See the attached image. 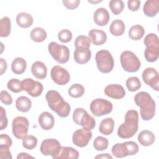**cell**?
I'll use <instances>...</instances> for the list:
<instances>
[{
    "label": "cell",
    "instance_id": "1",
    "mask_svg": "<svg viewBox=\"0 0 159 159\" xmlns=\"http://www.w3.org/2000/svg\"><path fill=\"white\" fill-rule=\"evenodd\" d=\"M134 101L137 106L140 108V116L143 120H150L154 117L155 102L148 93L141 91L137 93Z\"/></svg>",
    "mask_w": 159,
    "mask_h": 159
},
{
    "label": "cell",
    "instance_id": "2",
    "mask_svg": "<svg viewBox=\"0 0 159 159\" xmlns=\"http://www.w3.org/2000/svg\"><path fill=\"white\" fill-rule=\"evenodd\" d=\"M139 114L135 110H129L125 115V122L117 129V135L121 139L132 137L138 130Z\"/></svg>",
    "mask_w": 159,
    "mask_h": 159
},
{
    "label": "cell",
    "instance_id": "3",
    "mask_svg": "<svg viewBox=\"0 0 159 159\" xmlns=\"http://www.w3.org/2000/svg\"><path fill=\"white\" fill-rule=\"evenodd\" d=\"M45 99L48 107L58 116L61 117H67L70 112V106L66 102L61 94L55 90L48 91L45 95Z\"/></svg>",
    "mask_w": 159,
    "mask_h": 159
},
{
    "label": "cell",
    "instance_id": "4",
    "mask_svg": "<svg viewBox=\"0 0 159 159\" xmlns=\"http://www.w3.org/2000/svg\"><path fill=\"white\" fill-rule=\"evenodd\" d=\"M97 67L102 73L111 72L114 66V60L111 53L106 50L97 52L95 57Z\"/></svg>",
    "mask_w": 159,
    "mask_h": 159
},
{
    "label": "cell",
    "instance_id": "5",
    "mask_svg": "<svg viewBox=\"0 0 159 159\" xmlns=\"http://www.w3.org/2000/svg\"><path fill=\"white\" fill-rule=\"evenodd\" d=\"M139 146L134 141H128L114 144L111 149L112 155L116 158H124L128 155H134L138 153Z\"/></svg>",
    "mask_w": 159,
    "mask_h": 159
},
{
    "label": "cell",
    "instance_id": "6",
    "mask_svg": "<svg viewBox=\"0 0 159 159\" xmlns=\"http://www.w3.org/2000/svg\"><path fill=\"white\" fill-rule=\"evenodd\" d=\"M73 122L79 125H81L83 129L91 130L95 127V119L90 116L88 112L81 107L75 109L73 114Z\"/></svg>",
    "mask_w": 159,
    "mask_h": 159
},
{
    "label": "cell",
    "instance_id": "7",
    "mask_svg": "<svg viewBox=\"0 0 159 159\" xmlns=\"http://www.w3.org/2000/svg\"><path fill=\"white\" fill-rule=\"evenodd\" d=\"M120 60L122 68L127 72H136L141 66L139 58L131 51H124L120 55Z\"/></svg>",
    "mask_w": 159,
    "mask_h": 159
},
{
    "label": "cell",
    "instance_id": "8",
    "mask_svg": "<svg viewBox=\"0 0 159 159\" xmlns=\"http://www.w3.org/2000/svg\"><path fill=\"white\" fill-rule=\"evenodd\" d=\"M48 50L51 56L58 63L64 64L69 60L70 50L66 46L52 42L48 44Z\"/></svg>",
    "mask_w": 159,
    "mask_h": 159
},
{
    "label": "cell",
    "instance_id": "9",
    "mask_svg": "<svg viewBox=\"0 0 159 159\" xmlns=\"http://www.w3.org/2000/svg\"><path fill=\"white\" fill-rule=\"evenodd\" d=\"M112 108L111 102L102 98L95 99L90 104V110L92 114L97 117L109 114L112 112Z\"/></svg>",
    "mask_w": 159,
    "mask_h": 159
},
{
    "label": "cell",
    "instance_id": "10",
    "mask_svg": "<svg viewBox=\"0 0 159 159\" xmlns=\"http://www.w3.org/2000/svg\"><path fill=\"white\" fill-rule=\"evenodd\" d=\"M29 122L27 117L17 116L12 123V131L14 136L18 139H22L27 135Z\"/></svg>",
    "mask_w": 159,
    "mask_h": 159
},
{
    "label": "cell",
    "instance_id": "11",
    "mask_svg": "<svg viewBox=\"0 0 159 159\" xmlns=\"http://www.w3.org/2000/svg\"><path fill=\"white\" fill-rule=\"evenodd\" d=\"M61 148V144L58 140L55 139H47L42 142L40 150L43 155H50L53 158L60 153Z\"/></svg>",
    "mask_w": 159,
    "mask_h": 159
},
{
    "label": "cell",
    "instance_id": "12",
    "mask_svg": "<svg viewBox=\"0 0 159 159\" xmlns=\"http://www.w3.org/2000/svg\"><path fill=\"white\" fill-rule=\"evenodd\" d=\"M21 86L22 91H26L32 97L40 96L43 89V86L40 82L35 81L32 78H25L23 80L21 81Z\"/></svg>",
    "mask_w": 159,
    "mask_h": 159
},
{
    "label": "cell",
    "instance_id": "13",
    "mask_svg": "<svg viewBox=\"0 0 159 159\" xmlns=\"http://www.w3.org/2000/svg\"><path fill=\"white\" fill-rule=\"evenodd\" d=\"M144 83L150 86L153 89L158 91L159 90V75L157 70L152 67L145 68L142 75Z\"/></svg>",
    "mask_w": 159,
    "mask_h": 159
},
{
    "label": "cell",
    "instance_id": "14",
    "mask_svg": "<svg viewBox=\"0 0 159 159\" xmlns=\"http://www.w3.org/2000/svg\"><path fill=\"white\" fill-rule=\"evenodd\" d=\"M52 80L56 84L62 86L66 84L70 80V75L68 71L61 66H54L50 72Z\"/></svg>",
    "mask_w": 159,
    "mask_h": 159
},
{
    "label": "cell",
    "instance_id": "15",
    "mask_svg": "<svg viewBox=\"0 0 159 159\" xmlns=\"http://www.w3.org/2000/svg\"><path fill=\"white\" fill-rule=\"evenodd\" d=\"M93 136V133L91 130H86L83 128L76 130L73 134L72 142L77 147H86Z\"/></svg>",
    "mask_w": 159,
    "mask_h": 159
},
{
    "label": "cell",
    "instance_id": "16",
    "mask_svg": "<svg viewBox=\"0 0 159 159\" xmlns=\"http://www.w3.org/2000/svg\"><path fill=\"white\" fill-rule=\"evenodd\" d=\"M104 92L107 96L115 99H122L125 94L123 86L118 84H111L106 86Z\"/></svg>",
    "mask_w": 159,
    "mask_h": 159
},
{
    "label": "cell",
    "instance_id": "17",
    "mask_svg": "<svg viewBox=\"0 0 159 159\" xmlns=\"http://www.w3.org/2000/svg\"><path fill=\"white\" fill-rule=\"evenodd\" d=\"M74 60L80 65L88 63L91 57V52L89 48H76L74 52Z\"/></svg>",
    "mask_w": 159,
    "mask_h": 159
},
{
    "label": "cell",
    "instance_id": "18",
    "mask_svg": "<svg viewBox=\"0 0 159 159\" xmlns=\"http://www.w3.org/2000/svg\"><path fill=\"white\" fill-rule=\"evenodd\" d=\"M38 121L40 127L45 130L52 129L55 124V119L53 115L47 111H44L40 114Z\"/></svg>",
    "mask_w": 159,
    "mask_h": 159
},
{
    "label": "cell",
    "instance_id": "19",
    "mask_svg": "<svg viewBox=\"0 0 159 159\" xmlns=\"http://www.w3.org/2000/svg\"><path fill=\"white\" fill-rule=\"evenodd\" d=\"M88 36L91 42L95 45H101L104 44L107 40L106 33L96 29H93L88 32Z\"/></svg>",
    "mask_w": 159,
    "mask_h": 159
},
{
    "label": "cell",
    "instance_id": "20",
    "mask_svg": "<svg viewBox=\"0 0 159 159\" xmlns=\"http://www.w3.org/2000/svg\"><path fill=\"white\" fill-rule=\"evenodd\" d=\"M110 16L107 10L103 7L97 9L93 15V20L95 24L99 26H104L107 24Z\"/></svg>",
    "mask_w": 159,
    "mask_h": 159
},
{
    "label": "cell",
    "instance_id": "21",
    "mask_svg": "<svg viewBox=\"0 0 159 159\" xmlns=\"http://www.w3.org/2000/svg\"><path fill=\"white\" fill-rule=\"evenodd\" d=\"M32 75L37 79L43 80L47 75V68L46 65L40 61H35L31 66Z\"/></svg>",
    "mask_w": 159,
    "mask_h": 159
},
{
    "label": "cell",
    "instance_id": "22",
    "mask_svg": "<svg viewBox=\"0 0 159 159\" xmlns=\"http://www.w3.org/2000/svg\"><path fill=\"white\" fill-rule=\"evenodd\" d=\"M159 11L158 0H147L143 7V11L147 17H152L155 16Z\"/></svg>",
    "mask_w": 159,
    "mask_h": 159
},
{
    "label": "cell",
    "instance_id": "23",
    "mask_svg": "<svg viewBox=\"0 0 159 159\" xmlns=\"http://www.w3.org/2000/svg\"><path fill=\"white\" fill-rule=\"evenodd\" d=\"M79 157V152L73 147H61L60 153L53 159H77Z\"/></svg>",
    "mask_w": 159,
    "mask_h": 159
},
{
    "label": "cell",
    "instance_id": "24",
    "mask_svg": "<svg viewBox=\"0 0 159 159\" xmlns=\"http://www.w3.org/2000/svg\"><path fill=\"white\" fill-rule=\"evenodd\" d=\"M137 139L142 145L147 147L152 145L155 142V136L151 131L143 130L139 133Z\"/></svg>",
    "mask_w": 159,
    "mask_h": 159
},
{
    "label": "cell",
    "instance_id": "25",
    "mask_svg": "<svg viewBox=\"0 0 159 159\" xmlns=\"http://www.w3.org/2000/svg\"><path fill=\"white\" fill-rule=\"evenodd\" d=\"M16 22L17 25L22 28H28L32 25L34 19L31 14L27 12H22L17 15Z\"/></svg>",
    "mask_w": 159,
    "mask_h": 159
},
{
    "label": "cell",
    "instance_id": "26",
    "mask_svg": "<svg viewBox=\"0 0 159 159\" xmlns=\"http://www.w3.org/2000/svg\"><path fill=\"white\" fill-rule=\"evenodd\" d=\"M114 120L111 117H107L102 120L99 126V132L104 135H109L111 134L114 128Z\"/></svg>",
    "mask_w": 159,
    "mask_h": 159
},
{
    "label": "cell",
    "instance_id": "27",
    "mask_svg": "<svg viewBox=\"0 0 159 159\" xmlns=\"http://www.w3.org/2000/svg\"><path fill=\"white\" fill-rule=\"evenodd\" d=\"M26 68V61L21 57H17L14 58L11 64V70L16 75H21L24 73Z\"/></svg>",
    "mask_w": 159,
    "mask_h": 159
},
{
    "label": "cell",
    "instance_id": "28",
    "mask_svg": "<svg viewBox=\"0 0 159 159\" xmlns=\"http://www.w3.org/2000/svg\"><path fill=\"white\" fill-rule=\"evenodd\" d=\"M31 106V100L25 96L19 97L16 101V107L20 112H27L30 109Z\"/></svg>",
    "mask_w": 159,
    "mask_h": 159
},
{
    "label": "cell",
    "instance_id": "29",
    "mask_svg": "<svg viewBox=\"0 0 159 159\" xmlns=\"http://www.w3.org/2000/svg\"><path fill=\"white\" fill-rule=\"evenodd\" d=\"M125 26L124 22L120 19H116L110 25L109 30L112 35L114 36H120L125 31Z\"/></svg>",
    "mask_w": 159,
    "mask_h": 159
},
{
    "label": "cell",
    "instance_id": "30",
    "mask_svg": "<svg viewBox=\"0 0 159 159\" xmlns=\"http://www.w3.org/2000/svg\"><path fill=\"white\" fill-rule=\"evenodd\" d=\"M144 34V28L139 24H136L132 26L129 30V36L132 40H134L141 39L143 37Z\"/></svg>",
    "mask_w": 159,
    "mask_h": 159
},
{
    "label": "cell",
    "instance_id": "31",
    "mask_svg": "<svg viewBox=\"0 0 159 159\" xmlns=\"http://www.w3.org/2000/svg\"><path fill=\"white\" fill-rule=\"evenodd\" d=\"M11 30V20L8 17L4 16L0 20V36L7 37L9 35Z\"/></svg>",
    "mask_w": 159,
    "mask_h": 159
},
{
    "label": "cell",
    "instance_id": "32",
    "mask_svg": "<svg viewBox=\"0 0 159 159\" xmlns=\"http://www.w3.org/2000/svg\"><path fill=\"white\" fill-rule=\"evenodd\" d=\"M159 55V47L153 46L146 47L144 51V56L146 60L148 62H154L157 61Z\"/></svg>",
    "mask_w": 159,
    "mask_h": 159
},
{
    "label": "cell",
    "instance_id": "33",
    "mask_svg": "<svg viewBox=\"0 0 159 159\" xmlns=\"http://www.w3.org/2000/svg\"><path fill=\"white\" fill-rule=\"evenodd\" d=\"M30 35L31 39L35 42H42L44 41L47 37L46 31L43 29L39 27L34 28L30 32Z\"/></svg>",
    "mask_w": 159,
    "mask_h": 159
},
{
    "label": "cell",
    "instance_id": "34",
    "mask_svg": "<svg viewBox=\"0 0 159 159\" xmlns=\"http://www.w3.org/2000/svg\"><path fill=\"white\" fill-rule=\"evenodd\" d=\"M68 93L71 97L74 98H78L84 94V88L81 84L75 83L69 88Z\"/></svg>",
    "mask_w": 159,
    "mask_h": 159
},
{
    "label": "cell",
    "instance_id": "35",
    "mask_svg": "<svg viewBox=\"0 0 159 159\" xmlns=\"http://www.w3.org/2000/svg\"><path fill=\"white\" fill-rule=\"evenodd\" d=\"M109 6L114 15H118L123 11L124 3L122 0H111L109 2Z\"/></svg>",
    "mask_w": 159,
    "mask_h": 159
},
{
    "label": "cell",
    "instance_id": "36",
    "mask_svg": "<svg viewBox=\"0 0 159 159\" xmlns=\"http://www.w3.org/2000/svg\"><path fill=\"white\" fill-rule=\"evenodd\" d=\"M126 86L129 91L134 92L141 88V83L139 79L136 76H132L129 78L125 82Z\"/></svg>",
    "mask_w": 159,
    "mask_h": 159
},
{
    "label": "cell",
    "instance_id": "37",
    "mask_svg": "<svg viewBox=\"0 0 159 159\" xmlns=\"http://www.w3.org/2000/svg\"><path fill=\"white\" fill-rule=\"evenodd\" d=\"M37 139L32 135H26L22 139V145L27 150H32L37 145Z\"/></svg>",
    "mask_w": 159,
    "mask_h": 159
},
{
    "label": "cell",
    "instance_id": "38",
    "mask_svg": "<svg viewBox=\"0 0 159 159\" xmlns=\"http://www.w3.org/2000/svg\"><path fill=\"white\" fill-rule=\"evenodd\" d=\"M93 147L98 151H103L108 147V140L101 136L97 137L93 142Z\"/></svg>",
    "mask_w": 159,
    "mask_h": 159
},
{
    "label": "cell",
    "instance_id": "39",
    "mask_svg": "<svg viewBox=\"0 0 159 159\" xmlns=\"http://www.w3.org/2000/svg\"><path fill=\"white\" fill-rule=\"evenodd\" d=\"M7 87L10 91L15 93H18L22 91L21 81L16 78H12L9 80L7 83Z\"/></svg>",
    "mask_w": 159,
    "mask_h": 159
},
{
    "label": "cell",
    "instance_id": "40",
    "mask_svg": "<svg viewBox=\"0 0 159 159\" xmlns=\"http://www.w3.org/2000/svg\"><path fill=\"white\" fill-rule=\"evenodd\" d=\"M143 43L146 47L153 46L156 47H159V41L158 37L157 34L151 33L147 35L144 39Z\"/></svg>",
    "mask_w": 159,
    "mask_h": 159
},
{
    "label": "cell",
    "instance_id": "41",
    "mask_svg": "<svg viewBox=\"0 0 159 159\" xmlns=\"http://www.w3.org/2000/svg\"><path fill=\"white\" fill-rule=\"evenodd\" d=\"M91 45V40L89 38L85 35H79L75 40V48L78 47H85L89 48Z\"/></svg>",
    "mask_w": 159,
    "mask_h": 159
},
{
    "label": "cell",
    "instance_id": "42",
    "mask_svg": "<svg viewBox=\"0 0 159 159\" xmlns=\"http://www.w3.org/2000/svg\"><path fill=\"white\" fill-rule=\"evenodd\" d=\"M72 32L68 29L61 30L58 34V38L62 43H68L72 39Z\"/></svg>",
    "mask_w": 159,
    "mask_h": 159
},
{
    "label": "cell",
    "instance_id": "43",
    "mask_svg": "<svg viewBox=\"0 0 159 159\" xmlns=\"http://www.w3.org/2000/svg\"><path fill=\"white\" fill-rule=\"evenodd\" d=\"M9 146L0 144V158L1 159H12V157L9 150Z\"/></svg>",
    "mask_w": 159,
    "mask_h": 159
},
{
    "label": "cell",
    "instance_id": "44",
    "mask_svg": "<svg viewBox=\"0 0 159 159\" xmlns=\"http://www.w3.org/2000/svg\"><path fill=\"white\" fill-rule=\"evenodd\" d=\"M8 120L6 116V112L2 107H0V130H2L7 126Z\"/></svg>",
    "mask_w": 159,
    "mask_h": 159
},
{
    "label": "cell",
    "instance_id": "45",
    "mask_svg": "<svg viewBox=\"0 0 159 159\" xmlns=\"http://www.w3.org/2000/svg\"><path fill=\"white\" fill-rule=\"evenodd\" d=\"M1 101L6 105H11L12 103V98L7 91L2 90L0 93Z\"/></svg>",
    "mask_w": 159,
    "mask_h": 159
},
{
    "label": "cell",
    "instance_id": "46",
    "mask_svg": "<svg viewBox=\"0 0 159 159\" xmlns=\"http://www.w3.org/2000/svg\"><path fill=\"white\" fill-rule=\"evenodd\" d=\"M65 7H66L68 9H76L80 3V1L79 0H63L62 1Z\"/></svg>",
    "mask_w": 159,
    "mask_h": 159
},
{
    "label": "cell",
    "instance_id": "47",
    "mask_svg": "<svg viewBox=\"0 0 159 159\" xmlns=\"http://www.w3.org/2000/svg\"><path fill=\"white\" fill-rule=\"evenodd\" d=\"M140 3L139 0H130L127 1V7L131 11H137L140 8Z\"/></svg>",
    "mask_w": 159,
    "mask_h": 159
},
{
    "label": "cell",
    "instance_id": "48",
    "mask_svg": "<svg viewBox=\"0 0 159 159\" xmlns=\"http://www.w3.org/2000/svg\"><path fill=\"white\" fill-rule=\"evenodd\" d=\"M0 144L6 145L11 147L12 144V141L8 135L2 134L0 135Z\"/></svg>",
    "mask_w": 159,
    "mask_h": 159
},
{
    "label": "cell",
    "instance_id": "49",
    "mask_svg": "<svg viewBox=\"0 0 159 159\" xmlns=\"http://www.w3.org/2000/svg\"><path fill=\"white\" fill-rule=\"evenodd\" d=\"M7 62L5 60H4L2 58H0V75H3L6 70H7Z\"/></svg>",
    "mask_w": 159,
    "mask_h": 159
},
{
    "label": "cell",
    "instance_id": "50",
    "mask_svg": "<svg viewBox=\"0 0 159 159\" xmlns=\"http://www.w3.org/2000/svg\"><path fill=\"white\" fill-rule=\"evenodd\" d=\"M17 159H24V158L27 159V158H34V157L29 155L27 153L22 152V153H20L18 154V155L17 156Z\"/></svg>",
    "mask_w": 159,
    "mask_h": 159
},
{
    "label": "cell",
    "instance_id": "51",
    "mask_svg": "<svg viewBox=\"0 0 159 159\" xmlns=\"http://www.w3.org/2000/svg\"><path fill=\"white\" fill-rule=\"evenodd\" d=\"M112 157L109 153H102L95 157V158H112Z\"/></svg>",
    "mask_w": 159,
    "mask_h": 159
},
{
    "label": "cell",
    "instance_id": "52",
    "mask_svg": "<svg viewBox=\"0 0 159 159\" xmlns=\"http://www.w3.org/2000/svg\"><path fill=\"white\" fill-rule=\"evenodd\" d=\"M102 1H88V2H91V3H98V2H101Z\"/></svg>",
    "mask_w": 159,
    "mask_h": 159
}]
</instances>
